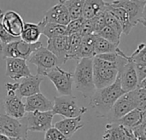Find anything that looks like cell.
I'll list each match as a JSON object with an SVG mask.
<instances>
[{"instance_id":"obj_1","label":"cell","mask_w":146,"mask_h":140,"mask_svg":"<svg viewBox=\"0 0 146 140\" xmlns=\"http://www.w3.org/2000/svg\"><path fill=\"white\" fill-rule=\"evenodd\" d=\"M126 93L121 86L119 78L115 81L106 87L97 89L90 98V107L98 117H106L115 103Z\"/></svg>"},{"instance_id":"obj_2","label":"cell","mask_w":146,"mask_h":140,"mask_svg":"<svg viewBox=\"0 0 146 140\" xmlns=\"http://www.w3.org/2000/svg\"><path fill=\"white\" fill-rule=\"evenodd\" d=\"M92 59L82 58L79 60L73 74L74 85L85 98H91L96 91L93 82Z\"/></svg>"},{"instance_id":"obj_3","label":"cell","mask_w":146,"mask_h":140,"mask_svg":"<svg viewBox=\"0 0 146 140\" xmlns=\"http://www.w3.org/2000/svg\"><path fill=\"white\" fill-rule=\"evenodd\" d=\"M118 68V61L117 62H111L94 56L92 59V73L96 90L112 85L117 79Z\"/></svg>"},{"instance_id":"obj_4","label":"cell","mask_w":146,"mask_h":140,"mask_svg":"<svg viewBox=\"0 0 146 140\" xmlns=\"http://www.w3.org/2000/svg\"><path fill=\"white\" fill-rule=\"evenodd\" d=\"M42 46L40 41L35 44H27L21 38L9 44H0V53L5 58H20L27 61L29 56L37 49Z\"/></svg>"},{"instance_id":"obj_5","label":"cell","mask_w":146,"mask_h":140,"mask_svg":"<svg viewBox=\"0 0 146 140\" xmlns=\"http://www.w3.org/2000/svg\"><path fill=\"white\" fill-rule=\"evenodd\" d=\"M87 112V108L79 107L75 97L72 96H60L54 97L52 113L54 115H58L65 118H74L82 116Z\"/></svg>"},{"instance_id":"obj_6","label":"cell","mask_w":146,"mask_h":140,"mask_svg":"<svg viewBox=\"0 0 146 140\" xmlns=\"http://www.w3.org/2000/svg\"><path fill=\"white\" fill-rule=\"evenodd\" d=\"M27 62L37 67V74L42 77L46 76L54 68L59 67L58 60L55 55L43 45L32 53Z\"/></svg>"},{"instance_id":"obj_7","label":"cell","mask_w":146,"mask_h":140,"mask_svg":"<svg viewBox=\"0 0 146 140\" xmlns=\"http://www.w3.org/2000/svg\"><path fill=\"white\" fill-rule=\"evenodd\" d=\"M110 3L124 9L133 27L138 24L145 27L146 0H113Z\"/></svg>"},{"instance_id":"obj_8","label":"cell","mask_w":146,"mask_h":140,"mask_svg":"<svg viewBox=\"0 0 146 140\" xmlns=\"http://www.w3.org/2000/svg\"><path fill=\"white\" fill-rule=\"evenodd\" d=\"M54 115L52 111L39 112L34 111L27 113L23 122L27 127V132H46L52 127V121Z\"/></svg>"},{"instance_id":"obj_9","label":"cell","mask_w":146,"mask_h":140,"mask_svg":"<svg viewBox=\"0 0 146 140\" xmlns=\"http://www.w3.org/2000/svg\"><path fill=\"white\" fill-rule=\"evenodd\" d=\"M46 77L53 83L61 96H72L74 85L72 73L64 71L61 67H56L46 74Z\"/></svg>"},{"instance_id":"obj_10","label":"cell","mask_w":146,"mask_h":140,"mask_svg":"<svg viewBox=\"0 0 146 140\" xmlns=\"http://www.w3.org/2000/svg\"><path fill=\"white\" fill-rule=\"evenodd\" d=\"M135 109H137V102L135 100L133 92L132 91L124 93L118 98L106 117L110 121V122H116Z\"/></svg>"},{"instance_id":"obj_11","label":"cell","mask_w":146,"mask_h":140,"mask_svg":"<svg viewBox=\"0 0 146 140\" xmlns=\"http://www.w3.org/2000/svg\"><path fill=\"white\" fill-rule=\"evenodd\" d=\"M0 134L8 138H20L27 140V130L21 120H15L6 115H0Z\"/></svg>"},{"instance_id":"obj_12","label":"cell","mask_w":146,"mask_h":140,"mask_svg":"<svg viewBox=\"0 0 146 140\" xmlns=\"http://www.w3.org/2000/svg\"><path fill=\"white\" fill-rule=\"evenodd\" d=\"M44 80V77L31 75L18 80V87L15 95L21 98H27L40 92V85Z\"/></svg>"},{"instance_id":"obj_13","label":"cell","mask_w":146,"mask_h":140,"mask_svg":"<svg viewBox=\"0 0 146 140\" xmlns=\"http://www.w3.org/2000/svg\"><path fill=\"white\" fill-rule=\"evenodd\" d=\"M5 62L6 75L13 80L18 81L32 75L26 60L20 58H5Z\"/></svg>"},{"instance_id":"obj_14","label":"cell","mask_w":146,"mask_h":140,"mask_svg":"<svg viewBox=\"0 0 146 140\" xmlns=\"http://www.w3.org/2000/svg\"><path fill=\"white\" fill-rule=\"evenodd\" d=\"M24 23L22 17L16 11L7 10L6 12H3L2 24L11 36L20 38Z\"/></svg>"},{"instance_id":"obj_15","label":"cell","mask_w":146,"mask_h":140,"mask_svg":"<svg viewBox=\"0 0 146 140\" xmlns=\"http://www.w3.org/2000/svg\"><path fill=\"white\" fill-rule=\"evenodd\" d=\"M24 105H25L26 113H30L34 111H39V112L52 111L53 101L46 98L41 92H39L35 95L26 98Z\"/></svg>"},{"instance_id":"obj_16","label":"cell","mask_w":146,"mask_h":140,"mask_svg":"<svg viewBox=\"0 0 146 140\" xmlns=\"http://www.w3.org/2000/svg\"><path fill=\"white\" fill-rule=\"evenodd\" d=\"M68 36H61L54 38H48L47 49L53 54L58 60L59 67L63 65L68 61Z\"/></svg>"},{"instance_id":"obj_17","label":"cell","mask_w":146,"mask_h":140,"mask_svg":"<svg viewBox=\"0 0 146 140\" xmlns=\"http://www.w3.org/2000/svg\"><path fill=\"white\" fill-rule=\"evenodd\" d=\"M3 103L4 115L15 120H21L26 115L25 105L21 98L16 95L12 97H6Z\"/></svg>"},{"instance_id":"obj_18","label":"cell","mask_w":146,"mask_h":140,"mask_svg":"<svg viewBox=\"0 0 146 140\" xmlns=\"http://www.w3.org/2000/svg\"><path fill=\"white\" fill-rule=\"evenodd\" d=\"M44 19L47 22L60 24L63 26H67L71 21L68 9L64 4L60 2L45 12Z\"/></svg>"},{"instance_id":"obj_19","label":"cell","mask_w":146,"mask_h":140,"mask_svg":"<svg viewBox=\"0 0 146 140\" xmlns=\"http://www.w3.org/2000/svg\"><path fill=\"white\" fill-rule=\"evenodd\" d=\"M133 139L134 137L131 129L115 122H110L106 125L103 135V140H133Z\"/></svg>"},{"instance_id":"obj_20","label":"cell","mask_w":146,"mask_h":140,"mask_svg":"<svg viewBox=\"0 0 146 140\" xmlns=\"http://www.w3.org/2000/svg\"><path fill=\"white\" fill-rule=\"evenodd\" d=\"M84 127L82 122V116L74 118H66L56 122L54 126L60 133H62L68 139H70L77 131Z\"/></svg>"},{"instance_id":"obj_21","label":"cell","mask_w":146,"mask_h":140,"mask_svg":"<svg viewBox=\"0 0 146 140\" xmlns=\"http://www.w3.org/2000/svg\"><path fill=\"white\" fill-rule=\"evenodd\" d=\"M107 2L104 0H85L81 17L84 20L92 19L106 10Z\"/></svg>"},{"instance_id":"obj_22","label":"cell","mask_w":146,"mask_h":140,"mask_svg":"<svg viewBox=\"0 0 146 140\" xmlns=\"http://www.w3.org/2000/svg\"><path fill=\"white\" fill-rule=\"evenodd\" d=\"M146 120V111L135 109L129 113H127L126 115H124L122 118H121L119 121H117L115 123H118L121 125L122 127L133 129L139 125H140L144 121Z\"/></svg>"},{"instance_id":"obj_23","label":"cell","mask_w":146,"mask_h":140,"mask_svg":"<svg viewBox=\"0 0 146 140\" xmlns=\"http://www.w3.org/2000/svg\"><path fill=\"white\" fill-rule=\"evenodd\" d=\"M106 10L109 11L110 13H111L117 19V21L120 22V24L122 27V33L128 35L130 33V32L132 31L133 27L130 20H129L128 15L126 12V10L121 7L113 6L110 3H107Z\"/></svg>"},{"instance_id":"obj_24","label":"cell","mask_w":146,"mask_h":140,"mask_svg":"<svg viewBox=\"0 0 146 140\" xmlns=\"http://www.w3.org/2000/svg\"><path fill=\"white\" fill-rule=\"evenodd\" d=\"M41 30V34H44L47 38H54L61 36H67L66 26L47 22L44 18L38 23Z\"/></svg>"},{"instance_id":"obj_25","label":"cell","mask_w":146,"mask_h":140,"mask_svg":"<svg viewBox=\"0 0 146 140\" xmlns=\"http://www.w3.org/2000/svg\"><path fill=\"white\" fill-rule=\"evenodd\" d=\"M41 36V30L38 24L32 22L24 23L20 38L27 44H35L39 41Z\"/></svg>"},{"instance_id":"obj_26","label":"cell","mask_w":146,"mask_h":140,"mask_svg":"<svg viewBox=\"0 0 146 140\" xmlns=\"http://www.w3.org/2000/svg\"><path fill=\"white\" fill-rule=\"evenodd\" d=\"M94 43H95L94 34L86 35L82 37L81 44L77 54V58H76L77 62L82 58H93L96 56L95 50H94Z\"/></svg>"},{"instance_id":"obj_27","label":"cell","mask_w":146,"mask_h":140,"mask_svg":"<svg viewBox=\"0 0 146 140\" xmlns=\"http://www.w3.org/2000/svg\"><path fill=\"white\" fill-rule=\"evenodd\" d=\"M84 2L85 0H60V3H63L68 9L71 20L81 17Z\"/></svg>"},{"instance_id":"obj_28","label":"cell","mask_w":146,"mask_h":140,"mask_svg":"<svg viewBox=\"0 0 146 140\" xmlns=\"http://www.w3.org/2000/svg\"><path fill=\"white\" fill-rule=\"evenodd\" d=\"M94 35H95L94 50H95L96 56L101 55V54H105V53L116 52L117 50L119 49V46H116V45L111 44L110 42L98 36L97 34H94Z\"/></svg>"},{"instance_id":"obj_29","label":"cell","mask_w":146,"mask_h":140,"mask_svg":"<svg viewBox=\"0 0 146 140\" xmlns=\"http://www.w3.org/2000/svg\"><path fill=\"white\" fill-rule=\"evenodd\" d=\"M82 40V36L80 33H74L68 36V55L67 58L68 60H76L77 58V54L81 44Z\"/></svg>"},{"instance_id":"obj_30","label":"cell","mask_w":146,"mask_h":140,"mask_svg":"<svg viewBox=\"0 0 146 140\" xmlns=\"http://www.w3.org/2000/svg\"><path fill=\"white\" fill-rule=\"evenodd\" d=\"M97 35L103 38H104L105 40L110 42L111 44H115L116 46L120 45L121 36L115 31H114L111 27H110L108 26H105L103 29H101L97 33Z\"/></svg>"},{"instance_id":"obj_31","label":"cell","mask_w":146,"mask_h":140,"mask_svg":"<svg viewBox=\"0 0 146 140\" xmlns=\"http://www.w3.org/2000/svg\"><path fill=\"white\" fill-rule=\"evenodd\" d=\"M128 59L135 65L146 66V49L145 44L141 43L138 45L135 51L128 56Z\"/></svg>"},{"instance_id":"obj_32","label":"cell","mask_w":146,"mask_h":140,"mask_svg":"<svg viewBox=\"0 0 146 140\" xmlns=\"http://www.w3.org/2000/svg\"><path fill=\"white\" fill-rule=\"evenodd\" d=\"M104 21H105L106 26L111 27L120 36H121V34H122V27H121L120 22L117 21V19L111 13H110L107 10H105L104 12Z\"/></svg>"},{"instance_id":"obj_33","label":"cell","mask_w":146,"mask_h":140,"mask_svg":"<svg viewBox=\"0 0 146 140\" xmlns=\"http://www.w3.org/2000/svg\"><path fill=\"white\" fill-rule=\"evenodd\" d=\"M133 92L137 102V109L146 111V87H137Z\"/></svg>"},{"instance_id":"obj_34","label":"cell","mask_w":146,"mask_h":140,"mask_svg":"<svg viewBox=\"0 0 146 140\" xmlns=\"http://www.w3.org/2000/svg\"><path fill=\"white\" fill-rule=\"evenodd\" d=\"M84 22V19L82 17L75 19V20H71L69 23L66 26V34L67 36H69L71 34L74 33H80L82 25Z\"/></svg>"},{"instance_id":"obj_35","label":"cell","mask_w":146,"mask_h":140,"mask_svg":"<svg viewBox=\"0 0 146 140\" xmlns=\"http://www.w3.org/2000/svg\"><path fill=\"white\" fill-rule=\"evenodd\" d=\"M3 15V11L2 9H0V44H9L10 42L15 41L20 39V38H16V37H13L11 36L3 27V24H2V17Z\"/></svg>"},{"instance_id":"obj_36","label":"cell","mask_w":146,"mask_h":140,"mask_svg":"<svg viewBox=\"0 0 146 140\" xmlns=\"http://www.w3.org/2000/svg\"><path fill=\"white\" fill-rule=\"evenodd\" d=\"M44 140H68V139L56 127H52L45 132Z\"/></svg>"},{"instance_id":"obj_37","label":"cell","mask_w":146,"mask_h":140,"mask_svg":"<svg viewBox=\"0 0 146 140\" xmlns=\"http://www.w3.org/2000/svg\"><path fill=\"white\" fill-rule=\"evenodd\" d=\"M134 139L138 140H146V120L138 127L131 129Z\"/></svg>"},{"instance_id":"obj_38","label":"cell","mask_w":146,"mask_h":140,"mask_svg":"<svg viewBox=\"0 0 146 140\" xmlns=\"http://www.w3.org/2000/svg\"><path fill=\"white\" fill-rule=\"evenodd\" d=\"M81 36H86V35H90V34H94V25H93V20H84L81 30L80 32Z\"/></svg>"},{"instance_id":"obj_39","label":"cell","mask_w":146,"mask_h":140,"mask_svg":"<svg viewBox=\"0 0 146 140\" xmlns=\"http://www.w3.org/2000/svg\"><path fill=\"white\" fill-rule=\"evenodd\" d=\"M92 20H93V25H94V34H97L101 29H103L106 26L104 13L92 18Z\"/></svg>"},{"instance_id":"obj_40","label":"cell","mask_w":146,"mask_h":140,"mask_svg":"<svg viewBox=\"0 0 146 140\" xmlns=\"http://www.w3.org/2000/svg\"><path fill=\"white\" fill-rule=\"evenodd\" d=\"M3 103L0 99V115H3Z\"/></svg>"},{"instance_id":"obj_41","label":"cell","mask_w":146,"mask_h":140,"mask_svg":"<svg viewBox=\"0 0 146 140\" xmlns=\"http://www.w3.org/2000/svg\"><path fill=\"white\" fill-rule=\"evenodd\" d=\"M0 140H9V138H8V137L5 136V135L0 134Z\"/></svg>"},{"instance_id":"obj_42","label":"cell","mask_w":146,"mask_h":140,"mask_svg":"<svg viewBox=\"0 0 146 140\" xmlns=\"http://www.w3.org/2000/svg\"><path fill=\"white\" fill-rule=\"evenodd\" d=\"M9 140H24L20 138H9Z\"/></svg>"},{"instance_id":"obj_43","label":"cell","mask_w":146,"mask_h":140,"mask_svg":"<svg viewBox=\"0 0 146 140\" xmlns=\"http://www.w3.org/2000/svg\"></svg>"}]
</instances>
